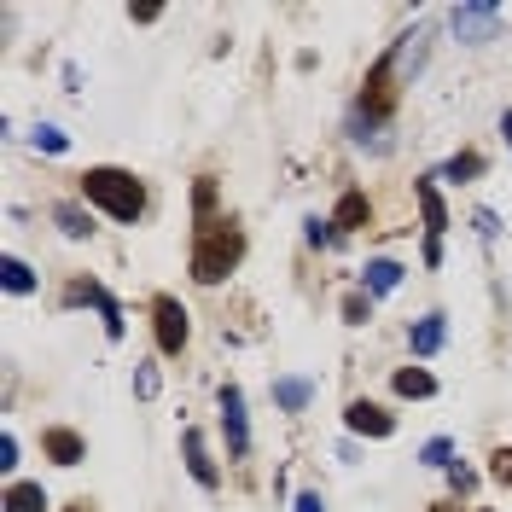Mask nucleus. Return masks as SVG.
Masks as SVG:
<instances>
[{
	"label": "nucleus",
	"mask_w": 512,
	"mask_h": 512,
	"mask_svg": "<svg viewBox=\"0 0 512 512\" xmlns=\"http://www.w3.org/2000/svg\"><path fill=\"white\" fill-rule=\"evenodd\" d=\"M350 134H355V146H373V152H390V140H384V123H373V117H361V111H350Z\"/></svg>",
	"instance_id": "19"
},
{
	"label": "nucleus",
	"mask_w": 512,
	"mask_h": 512,
	"mask_svg": "<svg viewBox=\"0 0 512 512\" xmlns=\"http://www.w3.org/2000/svg\"><path fill=\"white\" fill-rule=\"evenodd\" d=\"M344 425H350L355 437H390V431H396V414H384L379 402L355 396L350 408H344Z\"/></svg>",
	"instance_id": "9"
},
{
	"label": "nucleus",
	"mask_w": 512,
	"mask_h": 512,
	"mask_svg": "<svg viewBox=\"0 0 512 512\" xmlns=\"http://www.w3.org/2000/svg\"><path fill=\"white\" fill-rule=\"evenodd\" d=\"M128 18H134V24H158L163 12H158V6H128Z\"/></svg>",
	"instance_id": "32"
},
{
	"label": "nucleus",
	"mask_w": 512,
	"mask_h": 512,
	"mask_svg": "<svg viewBox=\"0 0 512 512\" xmlns=\"http://www.w3.org/2000/svg\"><path fill=\"white\" fill-rule=\"evenodd\" d=\"M245 262V233H239V222H227V216H216V222H204L198 233H192V280L198 286H222L227 274Z\"/></svg>",
	"instance_id": "1"
},
{
	"label": "nucleus",
	"mask_w": 512,
	"mask_h": 512,
	"mask_svg": "<svg viewBox=\"0 0 512 512\" xmlns=\"http://www.w3.org/2000/svg\"><path fill=\"white\" fill-rule=\"evenodd\" d=\"M297 512H326V501H320L315 489H309V495H297Z\"/></svg>",
	"instance_id": "33"
},
{
	"label": "nucleus",
	"mask_w": 512,
	"mask_h": 512,
	"mask_svg": "<svg viewBox=\"0 0 512 512\" xmlns=\"http://www.w3.org/2000/svg\"><path fill=\"white\" fill-rule=\"evenodd\" d=\"M489 478L501 483V489H512V443H507V448H495V454H489Z\"/></svg>",
	"instance_id": "27"
},
{
	"label": "nucleus",
	"mask_w": 512,
	"mask_h": 512,
	"mask_svg": "<svg viewBox=\"0 0 512 512\" xmlns=\"http://www.w3.org/2000/svg\"><path fill=\"white\" fill-rule=\"evenodd\" d=\"M53 222H59L64 239H88V233H94V216H88L82 204H53Z\"/></svg>",
	"instance_id": "15"
},
{
	"label": "nucleus",
	"mask_w": 512,
	"mask_h": 512,
	"mask_svg": "<svg viewBox=\"0 0 512 512\" xmlns=\"http://www.w3.org/2000/svg\"><path fill=\"white\" fill-rule=\"evenodd\" d=\"M344 320H350V326H367V320H373V297H367V291H350V297H344Z\"/></svg>",
	"instance_id": "24"
},
{
	"label": "nucleus",
	"mask_w": 512,
	"mask_h": 512,
	"mask_svg": "<svg viewBox=\"0 0 512 512\" xmlns=\"http://www.w3.org/2000/svg\"><path fill=\"white\" fill-rule=\"evenodd\" d=\"M443 338H448V315H437V309H431V315H419L414 326H408V350H414V355H437V350H443Z\"/></svg>",
	"instance_id": "12"
},
{
	"label": "nucleus",
	"mask_w": 512,
	"mask_h": 512,
	"mask_svg": "<svg viewBox=\"0 0 512 512\" xmlns=\"http://www.w3.org/2000/svg\"><path fill=\"white\" fill-rule=\"evenodd\" d=\"M507 24V12L495 6V0H460L454 12H448V30L460 35L466 47H483V41H495V30Z\"/></svg>",
	"instance_id": "4"
},
{
	"label": "nucleus",
	"mask_w": 512,
	"mask_h": 512,
	"mask_svg": "<svg viewBox=\"0 0 512 512\" xmlns=\"http://www.w3.org/2000/svg\"><path fill=\"white\" fill-rule=\"evenodd\" d=\"M431 512H454V507H431Z\"/></svg>",
	"instance_id": "36"
},
{
	"label": "nucleus",
	"mask_w": 512,
	"mask_h": 512,
	"mask_svg": "<svg viewBox=\"0 0 512 512\" xmlns=\"http://www.w3.org/2000/svg\"><path fill=\"white\" fill-rule=\"evenodd\" d=\"M82 198L99 204L111 222H140V210H146V187L128 169H111V163H99V169L82 175Z\"/></svg>",
	"instance_id": "2"
},
{
	"label": "nucleus",
	"mask_w": 512,
	"mask_h": 512,
	"mask_svg": "<svg viewBox=\"0 0 512 512\" xmlns=\"http://www.w3.org/2000/svg\"><path fill=\"white\" fill-rule=\"evenodd\" d=\"M472 227H478V239L489 245V239L501 233V216H495V210H478V216H472Z\"/></svg>",
	"instance_id": "29"
},
{
	"label": "nucleus",
	"mask_w": 512,
	"mask_h": 512,
	"mask_svg": "<svg viewBox=\"0 0 512 512\" xmlns=\"http://www.w3.org/2000/svg\"><path fill=\"white\" fill-rule=\"evenodd\" d=\"M134 396H140V402H152V396H158V367H152V361H140V367H134Z\"/></svg>",
	"instance_id": "26"
},
{
	"label": "nucleus",
	"mask_w": 512,
	"mask_h": 512,
	"mask_svg": "<svg viewBox=\"0 0 512 512\" xmlns=\"http://www.w3.org/2000/svg\"><path fill=\"white\" fill-rule=\"evenodd\" d=\"M30 146H35V152H47V158H59V152H70V134H64V128H53V123H41L30 134Z\"/></svg>",
	"instance_id": "23"
},
{
	"label": "nucleus",
	"mask_w": 512,
	"mask_h": 512,
	"mask_svg": "<svg viewBox=\"0 0 512 512\" xmlns=\"http://www.w3.org/2000/svg\"><path fill=\"white\" fill-rule=\"evenodd\" d=\"M303 239H309V245H338V227H332V216H326V222H320V216H309V222H303Z\"/></svg>",
	"instance_id": "25"
},
{
	"label": "nucleus",
	"mask_w": 512,
	"mask_h": 512,
	"mask_svg": "<svg viewBox=\"0 0 512 512\" xmlns=\"http://www.w3.org/2000/svg\"><path fill=\"white\" fill-rule=\"evenodd\" d=\"M192 216H198V227L216 222V175H198V187H192Z\"/></svg>",
	"instance_id": "20"
},
{
	"label": "nucleus",
	"mask_w": 512,
	"mask_h": 512,
	"mask_svg": "<svg viewBox=\"0 0 512 512\" xmlns=\"http://www.w3.org/2000/svg\"><path fill=\"white\" fill-rule=\"evenodd\" d=\"M6 512H47V489L41 483H6Z\"/></svg>",
	"instance_id": "16"
},
{
	"label": "nucleus",
	"mask_w": 512,
	"mask_h": 512,
	"mask_svg": "<svg viewBox=\"0 0 512 512\" xmlns=\"http://www.w3.org/2000/svg\"><path fill=\"white\" fill-rule=\"evenodd\" d=\"M222 437L233 460L251 454V414H245V390L239 384H222Z\"/></svg>",
	"instance_id": "7"
},
{
	"label": "nucleus",
	"mask_w": 512,
	"mask_h": 512,
	"mask_svg": "<svg viewBox=\"0 0 512 512\" xmlns=\"http://www.w3.org/2000/svg\"><path fill=\"white\" fill-rule=\"evenodd\" d=\"M478 175H483V158H478V152H460V158L443 163V175H437V181H478Z\"/></svg>",
	"instance_id": "22"
},
{
	"label": "nucleus",
	"mask_w": 512,
	"mask_h": 512,
	"mask_svg": "<svg viewBox=\"0 0 512 512\" xmlns=\"http://www.w3.org/2000/svg\"><path fill=\"white\" fill-rule=\"evenodd\" d=\"M396 396H414V402H425V396H437V379H431V373H425V367H402V373H396Z\"/></svg>",
	"instance_id": "17"
},
{
	"label": "nucleus",
	"mask_w": 512,
	"mask_h": 512,
	"mask_svg": "<svg viewBox=\"0 0 512 512\" xmlns=\"http://www.w3.org/2000/svg\"><path fill=\"white\" fill-rule=\"evenodd\" d=\"M448 483H454V495H466V489H472V466H448Z\"/></svg>",
	"instance_id": "31"
},
{
	"label": "nucleus",
	"mask_w": 512,
	"mask_h": 512,
	"mask_svg": "<svg viewBox=\"0 0 512 512\" xmlns=\"http://www.w3.org/2000/svg\"><path fill=\"white\" fill-rule=\"evenodd\" d=\"M181 454H187V472H192L198 489H216V483H222V472H216V460H210V448H204L198 431H181Z\"/></svg>",
	"instance_id": "11"
},
{
	"label": "nucleus",
	"mask_w": 512,
	"mask_h": 512,
	"mask_svg": "<svg viewBox=\"0 0 512 512\" xmlns=\"http://www.w3.org/2000/svg\"><path fill=\"white\" fill-rule=\"evenodd\" d=\"M41 454H47L53 466H82V460H88V443H82V431H70V425H47V431H41Z\"/></svg>",
	"instance_id": "8"
},
{
	"label": "nucleus",
	"mask_w": 512,
	"mask_h": 512,
	"mask_svg": "<svg viewBox=\"0 0 512 512\" xmlns=\"http://www.w3.org/2000/svg\"><path fill=\"white\" fill-rule=\"evenodd\" d=\"M396 82H402V76H396V59L384 53V59L367 70V82H361V94H355V111L373 117V123H390V117H396V99H402Z\"/></svg>",
	"instance_id": "3"
},
{
	"label": "nucleus",
	"mask_w": 512,
	"mask_h": 512,
	"mask_svg": "<svg viewBox=\"0 0 512 512\" xmlns=\"http://www.w3.org/2000/svg\"><path fill=\"white\" fill-rule=\"evenodd\" d=\"M152 332H158V350L163 355H181V350H187V338H192L187 309H181L169 291H158V297H152Z\"/></svg>",
	"instance_id": "6"
},
{
	"label": "nucleus",
	"mask_w": 512,
	"mask_h": 512,
	"mask_svg": "<svg viewBox=\"0 0 512 512\" xmlns=\"http://www.w3.org/2000/svg\"><path fill=\"white\" fill-rule=\"evenodd\" d=\"M70 303H94L99 320H105V338H123V309H117V297L105 286H94V280H76L70 286Z\"/></svg>",
	"instance_id": "10"
},
{
	"label": "nucleus",
	"mask_w": 512,
	"mask_h": 512,
	"mask_svg": "<svg viewBox=\"0 0 512 512\" xmlns=\"http://www.w3.org/2000/svg\"><path fill=\"white\" fill-rule=\"evenodd\" d=\"M309 396H315V384H309V379H280V384H274V402H280L286 414H303V408H309Z\"/></svg>",
	"instance_id": "18"
},
{
	"label": "nucleus",
	"mask_w": 512,
	"mask_h": 512,
	"mask_svg": "<svg viewBox=\"0 0 512 512\" xmlns=\"http://www.w3.org/2000/svg\"><path fill=\"white\" fill-rule=\"evenodd\" d=\"M448 454H454V448H448V437H431V443L419 448V460H425V466H454Z\"/></svg>",
	"instance_id": "28"
},
{
	"label": "nucleus",
	"mask_w": 512,
	"mask_h": 512,
	"mask_svg": "<svg viewBox=\"0 0 512 512\" xmlns=\"http://www.w3.org/2000/svg\"><path fill=\"white\" fill-rule=\"evenodd\" d=\"M396 286H402V262H390V256H373V262L361 268V291H367V297H390Z\"/></svg>",
	"instance_id": "13"
},
{
	"label": "nucleus",
	"mask_w": 512,
	"mask_h": 512,
	"mask_svg": "<svg viewBox=\"0 0 512 512\" xmlns=\"http://www.w3.org/2000/svg\"><path fill=\"white\" fill-rule=\"evenodd\" d=\"M414 204H419V216H425V268H437L443 262V233H448V204H443V192H437V175L414 181Z\"/></svg>",
	"instance_id": "5"
},
{
	"label": "nucleus",
	"mask_w": 512,
	"mask_h": 512,
	"mask_svg": "<svg viewBox=\"0 0 512 512\" xmlns=\"http://www.w3.org/2000/svg\"><path fill=\"white\" fill-rule=\"evenodd\" d=\"M367 222H373L367 192H344V198H338V210H332V227H338V233H350V227H367Z\"/></svg>",
	"instance_id": "14"
},
{
	"label": "nucleus",
	"mask_w": 512,
	"mask_h": 512,
	"mask_svg": "<svg viewBox=\"0 0 512 512\" xmlns=\"http://www.w3.org/2000/svg\"><path fill=\"white\" fill-rule=\"evenodd\" d=\"M0 280H6V291H12V297H24V291H35L30 262H18V256H6V262H0Z\"/></svg>",
	"instance_id": "21"
},
{
	"label": "nucleus",
	"mask_w": 512,
	"mask_h": 512,
	"mask_svg": "<svg viewBox=\"0 0 512 512\" xmlns=\"http://www.w3.org/2000/svg\"><path fill=\"white\" fill-rule=\"evenodd\" d=\"M64 512H94V507H88V501H70V507H64Z\"/></svg>",
	"instance_id": "34"
},
{
	"label": "nucleus",
	"mask_w": 512,
	"mask_h": 512,
	"mask_svg": "<svg viewBox=\"0 0 512 512\" xmlns=\"http://www.w3.org/2000/svg\"><path fill=\"white\" fill-rule=\"evenodd\" d=\"M12 466H18V437L6 431V437H0V472H12Z\"/></svg>",
	"instance_id": "30"
},
{
	"label": "nucleus",
	"mask_w": 512,
	"mask_h": 512,
	"mask_svg": "<svg viewBox=\"0 0 512 512\" xmlns=\"http://www.w3.org/2000/svg\"><path fill=\"white\" fill-rule=\"evenodd\" d=\"M501 134H507V140H512V111H507V117H501Z\"/></svg>",
	"instance_id": "35"
}]
</instances>
